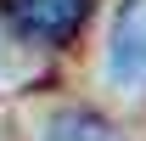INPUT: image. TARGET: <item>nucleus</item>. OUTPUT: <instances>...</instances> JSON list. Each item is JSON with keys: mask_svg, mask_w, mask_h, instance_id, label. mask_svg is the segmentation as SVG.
<instances>
[{"mask_svg": "<svg viewBox=\"0 0 146 141\" xmlns=\"http://www.w3.org/2000/svg\"><path fill=\"white\" fill-rule=\"evenodd\" d=\"M6 23L34 45H62L84 17V0H0Z\"/></svg>", "mask_w": 146, "mask_h": 141, "instance_id": "obj_1", "label": "nucleus"}, {"mask_svg": "<svg viewBox=\"0 0 146 141\" xmlns=\"http://www.w3.org/2000/svg\"><path fill=\"white\" fill-rule=\"evenodd\" d=\"M107 73L118 85H146V0H124L112 17Z\"/></svg>", "mask_w": 146, "mask_h": 141, "instance_id": "obj_2", "label": "nucleus"}, {"mask_svg": "<svg viewBox=\"0 0 146 141\" xmlns=\"http://www.w3.org/2000/svg\"><path fill=\"white\" fill-rule=\"evenodd\" d=\"M45 141H118V136H112L107 119H96L84 107H68V113H56L45 124Z\"/></svg>", "mask_w": 146, "mask_h": 141, "instance_id": "obj_3", "label": "nucleus"}]
</instances>
